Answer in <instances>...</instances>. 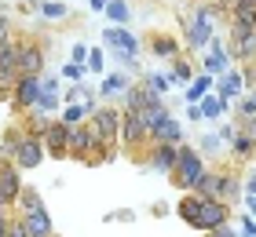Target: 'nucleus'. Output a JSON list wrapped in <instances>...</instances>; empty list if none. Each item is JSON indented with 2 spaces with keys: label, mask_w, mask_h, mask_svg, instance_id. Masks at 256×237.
<instances>
[{
  "label": "nucleus",
  "mask_w": 256,
  "mask_h": 237,
  "mask_svg": "<svg viewBox=\"0 0 256 237\" xmlns=\"http://www.w3.org/2000/svg\"><path fill=\"white\" fill-rule=\"evenodd\" d=\"M180 219L187 223V227L194 230H216V227H224V223H230V205H224V201H208V197H198V194H187L180 201Z\"/></svg>",
  "instance_id": "1"
},
{
  "label": "nucleus",
  "mask_w": 256,
  "mask_h": 237,
  "mask_svg": "<svg viewBox=\"0 0 256 237\" xmlns=\"http://www.w3.org/2000/svg\"><path fill=\"white\" fill-rule=\"evenodd\" d=\"M205 153L202 150H194V146H180V157H176V168H172V186L183 190V194H194V186L202 183V175H205Z\"/></svg>",
  "instance_id": "2"
},
{
  "label": "nucleus",
  "mask_w": 256,
  "mask_h": 237,
  "mask_svg": "<svg viewBox=\"0 0 256 237\" xmlns=\"http://www.w3.org/2000/svg\"><path fill=\"white\" fill-rule=\"evenodd\" d=\"M70 157H80L84 164H102L114 157V150L102 146L88 124H74L70 128Z\"/></svg>",
  "instance_id": "3"
},
{
  "label": "nucleus",
  "mask_w": 256,
  "mask_h": 237,
  "mask_svg": "<svg viewBox=\"0 0 256 237\" xmlns=\"http://www.w3.org/2000/svg\"><path fill=\"white\" fill-rule=\"evenodd\" d=\"M216 37V7L212 4H194V15L187 22V44L194 51L208 47V40Z\"/></svg>",
  "instance_id": "4"
},
{
  "label": "nucleus",
  "mask_w": 256,
  "mask_h": 237,
  "mask_svg": "<svg viewBox=\"0 0 256 237\" xmlns=\"http://www.w3.org/2000/svg\"><path fill=\"white\" fill-rule=\"evenodd\" d=\"M92 117V132H96V139L102 142V146H114L121 135V110L118 106H96V110L88 113Z\"/></svg>",
  "instance_id": "5"
},
{
  "label": "nucleus",
  "mask_w": 256,
  "mask_h": 237,
  "mask_svg": "<svg viewBox=\"0 0 256 237\" xmlns=\"http://www.w3.org/2000/svg\"><path fill=\"white\" fill-rule=\"evenodd\" d=\"M102 40H106V47L121 58L124 66L136 62V55H139V37H132L124 26H106V29H102Z\"/></svg>",
  "instance_id": "6"
},
{
  "label": "nucleus",
  "mask_w": 256,
  "mask_h": 237,
  "mask_svg": "<svg viewBox=\"0 0 256 237\" xmlns=\"http://www.w3.org/2000/svg\"><path fill=\"white\" fill-rule=\"evenodd\" d=\"M224 44H227V55L230 58H238V62H252V55H256V29L230 22V37H224Z\"/></svg>",
  "instance_id": "7"
},
{
  "label": "nucleus",
  "mask_w": 256,
  "mask_h": 237,
  "mask_svg": "<svg viewBox=\"0 0 256 237\" xmlns=\"http://www.w3.org/2000/svg\"><path fill=\"white\" fill-rule=\"evenodd\" d=\"M8 161L15 164L18 172H30V168H37V164L44 161V142H40L37 135L22 132V139H18V146H15V153H11Z\"/></svg>",
  "instance_id": "8"
},
{
  "label": "nucleus",
  "mask_w": 256,
  "mask_h": 237,
  "mask_svg": "<svg viewBox=\"0 0 256 237\" xmlns=\"http://www.w3.org/2000/svg\"><path fill=\"white\" fill-rule=\"evenodd\" d=\"M18 44L11 40L0 47V102L11 99V91H15V80H18Z\"/></svg>",
  "instance_id": "9"
},
{
  "label": "nucleus",
  "mask_w": 256,
  "mask_h": 237,
  "mask_svg": "<svg viewBox=\"0 0 256 237\" xmlns=\"http://www.w3.org/2000/svg\"><path fill=\"white\" fill-rule=\"evenodd\" d=\"M40 88H44V73H26L15 80V91H11V102L18 106V110H33L40 99Z\"/></svg>",
  "instance_id": "10"
},
{
  "label": "nucleus",
  "mask_w": 256,
  "mask_h": 237,
  "mask_svg": "<svg viewBox=\"0 0 256 237\" xmlns=\"http://www.w3.org/2000/svg\"><path fill=\"white\" fill-rule=\"evenodd\" d=\"M230 69V55H227V44H224V37H212L208 40V47H205V62H202V73L205 77H224Z\"/></svg>",
  "instance_id": "11"
},
{
  "label": "nucleus",
  "mask_w": 256,
  "mask_h": 237,
  "mask_svg": "<svg viewBox=\"0 0 256 237\" xmlns=\"http://www.w3.org/2000/svg\"><path fill=\"white\" fill-rule=\"evenodd\" d=\"M44 153L48 157H70V124L62 121H52L48 128H44Z\"/></svg>",
  "instance_id": "12"
},
{
  "label": "nucleus",
  "mask_w": 256,
  "mask_h": 237,
  "mask_svg": "<svg viewBox=\"0 0 256 237\" xmlns=\"http://www.w3.org/2000/svg\"><path fill=\"white\" fill-rule=\"evenodd\" d=\"M176 157H180V146H172V142H150V153H146V164L161 175H172L176 168Z\"/></svg>",
  "instance_id": "13"
},
{
  "label": "nucleus",
  "mask_w": 256,
  "mask_h": 237,
  "mask_svg": "<svg viewBox=\"0 0 256 237\" xmlns=\"http://www.w3.org/2000/svg\"><path fill=\"white\" fill-rule=\"evenodd\" d=\"M118 139L124 142L128 150H136L139 142H146V139H150V135H146V124L139 121V113H136V110H121V135H118Z\"/></svg>",
  "instance_id": "14"
},
{
  "label": "nucleus",
  "mask_w": 256,
  "mask_h": 237,
  "mask_svg": "<svg viewBox=\"0 0 256 237\" xmlns=\"http://www.w3.org/2000/svg\"><path fill=\"white\" fill-rule=\"evenodd\" d=\"M18 190H22V179H18V168L11 161L0 164V208H11L18 201Z\"/></svg>",
  "instance_id": "15"
},
{
  "label": "nucleus",
  "mask_w": 256,
  "mask_h": 237,
  "mask_svg": "<svg viewBox=\"0 0 256 237\" xmlns=\"http://www.w3.org/2000/svg\"><path fill=\"white\" fill-rule=\"evenodd\" d=\"M18 77H26V73H40L44 69V47L37 40H22L18 44Z\"/></svg>",
  "instance_id": "16"
},
{
  "label": "nucleus",
  "mask_w": 256,
  "mask_h": 237,
  "mask_svg": "<svg viewBox=\"0 0 256 237\" xmlns=\"http://www.w3.org/2000/svg\"><path fill=\"white\" fill-rule=\"evenodd\" d=\"M212 91H216L224 102L242 99V91H246V84H242V69H238V66H230L224 77H216V80H212Z\"/></svg>",
  "instance_id": "17"
},
{
  "label": "nucleus",
  "mask_w": 256,
  "mask_h": 237,
  "mask_svg": "<svg viewBox=\"0 0 256 237\" xmlns=\"http://www.w3.org/2000/svg\"><path fill=\"white\" fill-rule=\"evenodd\" d=\"M150 142H172V146H183V124L172 121V117L165 113L154 128H150Z\"/></svg>",
  "instance_id": "18"
},
{
  "label": "nucleus",
  "mask_w": 256,
  "mask_h": 237,
  "mask_svg": "<svg viewBox=\"0 0 256 237\" xmlns=\"http://www.w3.org/2000/svg\"><path fill=\"white\" fill-rule=\"evenodd\" d=\"M22 227H26L30 237H52V219L48 212H26V216H18Z\"/></svg>",
  "instance_id": "19"
},
{
  "label": "nucleus",
  "mask_w": 256,
  "mask_h": 237,
  "mask_svg": "<svg viewBox=\"0 0 256 237\" xmlns=\"http://www.w3.org/2000/svg\"><path fill=\"white\" fill-rule=\"evenodd\" d=\"M150 51L158 58H168V62H176L180 58V40L168 37V33H158V37H150Z\"/></svg>",
  "instance_id": "20"
},
{
  "label": "nucleus",
  "mask_w": 256,
  "mask_h": 237,
  "mask_svg": "<svg viewBox=\"0 0 256 237\" xmlns=\"http://www.w3.org/2000/svg\"><path fill=\"white\" fill-rule=\"evenodd\" d=\"M227 11H230V22L256 29V0H234V4H230Z\"/></svg>",
  "instance_id": "21"
},
{
  "label": "nucleus",
  "mask_w": 256,
  "mask_h": 237,
  "mask_svg": "<svg viewBox=\"0 0 256 237\" xmlns=\"http://www.w3.org/2000/svg\"><path fill=\"white\" fill-rule=\"evenodd\" d=\"M227 106H230V102H224L216 91H208L205 99L198 102V110H202V117H205V121H220V117L227 113Z\"/></svg>",
  "instance_id": "22"
},
{
  "label": "nucleus",
  "mask_w": 256,
  "mask_h": 237,
  "mask_svg": "<svg viewBox=\"0 0 256 237\" xmlns=\"http://www.w3.org/2000/svg\"><path fill=\"white\" fill-rule=\"evenodd\" d=\"M212 91V77H205V73H198L190 84H187V106H198L205 99V95Z\"/></svg>",
  "instance_id": "23"
},
{
  "label": "nucleus",
  "mask_w": 256,
  "mask_h": 237,
  "mask_svg": "<svg viewBox=\"0 0 256 237\" xmlns=\"http://www.w3.org/2000/svg\"><path fill=\"white\" fill-rule=\"evenodd\" d=\"M15 205H18L22 216H26V212H44V201H40V194H37L33 186H22V190H18V201H15Z\"/></svg>",
  "instance_id": "24"
},
{
  "label": "nucleus",
  "mask_w": 256,
  "mask_h": 237,
  "mask_svg": "<svg viewBox=\"0 0 256 237\" xmlns=\"http://www.w3.org/2000/svg\"><path fill=\"white\" fill-rule=\"evenodd\" d=\"M106 18L114 22V26H128V18H132V7L124 4V0H106Z\"/></svg>",
  "instance_id": "25"
},
{
  "label": "nucleus",
  "mask_w": 256,
  "mask_h": 237,
  "mask_svg": "<svg viewBox=\"0 0 256 237\" xmlns=\"http://www.w3.org/2000/svg\"><path fill=\"white\" fill-rule=\"evenodd\" d=\"M230 146H234V157H242V161H249L252 153H256V142H252L246 132H238L234 139H230Z\"/></svg>",
  "instance_id": "26"
},
{
  "label": "nucleus",
  "mask_w": 256,
  "mask_h": 237,
  "mask_svg": "<svg viewBox=\"0 0 256 237\" xmlns=\"http://www.w3.org/2000/svg\"><path fill=\"white\" fill-rule=\"evenodd\" d=\"M118 91H128V77H124V73H110V77H102L99 95H118Z\"/></svg>",
  "instance_id": "27"
},
{
  "label": "nucleus",
  "mask_w": 256,
  "mask_h": 237,
  "mask_svg": "<svg viewBox=\"0 0 256 237\" xmlns=\"http://www.w3.org/2000/svg\"><path fill=\"white\" fill-rule=\"evenodd\" d=\"M238 121H242V124L256 121V91H252V95H242V99H238Z\"/></svg>",
  "instance_id": "28"
},
{
  "label": "nucleus",
  "mask_w": 256,
  "mask_h": 237,
  "mask_svg": "<svg viewBox=\"0 0 256 237\" xmlns=\"http://www.w3.org/2000/svg\"><path fill=\"white\" fill-rule=\"evenodd\" d=\"M146 88L154 91V95H165V91L172 88V77H168V73H150V77H146Z\"/></svg>",
  "instance_id": "29"
},
{
  "label": "nucleus",
  "mask_w": 256,
  "mask_h": 237,
  "mask_svg": "<svg viewBox=\"0 0 256 237\" xmlns=\"http://www.w3.org/2000/svg\"><path fill=\"white\" fill-rule=\"evenodd\" d=\"M84 69H92V73H102L106 69V55L99 51V47H88V58H84Z\"/></svg>",
  "instance_id": "30"
},
{
  "label": "nucleus",
  "mask_w": 256,
  "mask_h": 237,
  "mask_svg": "<svg viewBox=\"0 0 256 237\" xmlns=\"http://www.w3.org/2000/svg\"><path fill=\"white\" fill-rule=\"evenodd\" d=\"M172 80H194V69H190V62L187 58H176L172 62V73H168Z\"/></svg>",
  "instance_id": "31"
},
{
  "label": "nucleus",
  "mask_w": 256,
  "mask_h": 237,
  "mask_svg": "<svg viewBox=\"0 0 256 237\" xmlns=\"http://www.w3.org/2000/svg\"><path fill=\"white\" fill-rule=\"evenodd\" d=\"M40 15H44V18H66V4H59V0H44V4H40Z\"/></svg>",
  "instance_id": "32"
},
{
  "label": "nucleus",
  "mask_w": 256,
  "mask_h": 237,
  "mask_svg": "<svg viewBox=\"0 0 256 237\" xmlns=\"http://www.w3.org/2000/svg\"><path fill=\"white\" fill-rule=\"evenodd\" d=\"M84 58H88V47H84V44H80V40H77L74 47H70V62H77V66H84Z\"/></svg>",
  "instance_id": "33"
},
{
  "label": "nucleus",
  "mask_w": 256,
  "mask_h": 237,
  "mask_svg": "<svg viewBox=\"0 0 256 237\" xmlns=\"http://www.w3.org/2000/svg\"><path fill=\"white\" fill-rule=\"evenodd\" d=\"M136 216H132V212H128V208H121V212H110V216H106V223H132Z\"/></svg>",
  "instance_id": "34"
},
{
  "label": "nucleus",
  "mask_w": 256,
  "mask_h": 237,
  "mask_svg": "<svg viewBox=\"0 0 256 237\" xmlns=\"http://www.w3.org/2000/svg\"><path fill=\"white\" fill-rule=\"evenodd\" d=\"M4 44H11V22L0 15V47H4Z\"/></svg>",
  "instance_id": "35"
},
{
  "label": "nucleus",
  "mask_w": 256,
  "mask_h": 237,
  "mask_svg": "<svg viewBox=\"0 0 256 237\" xmlns=\"http://www.w3.org/2000/svg\"><path fill=\"white\" fill-rule=\"evenodd\" d=\"M220 146H224L220 135H205V139H202V150H205V153H212V150H220Z\"/></svg>",
  "instance_id": "36"
},
{
  "label": "nucleus",
  "mask_w": 256,
  "mask_h": 237,
  "mask_svg": "<svg viewBox=\"0 0 256 237\" xmlns=\"http://www.w3.org/2000/svg\"><path fill=\"white\" fill-rule=\"evenodd\" d=\"M8 237H30L26 227H22V219H11V227H8Z\"/></svg>",
  "instance_id": "37"
},
{
  "label": "nucleus",
  "mask_w": 256,
  "mask_h": 237,
  "mask_svg": "<svg viewBox=\"0 0 256 237\" xmlns=\"http://www.w3.org/2000/svg\"><path fill=\"white\" fill-rule=\"evenodd\" d=\"M208 237H238V234H234V227H230V223H224V227L208 230Z\"/></svg>",
  "instance_id": "38"
},
{
  "label": "nucleus",
  "mask_w": 256,
  "mask_h": 237,
  "mask_svg": "<svg viewBox=\"0 0 256 237\" xmlns=\"http://www.w3.org/2000/svg\"><path fill=\"white\" fill-rule=\"evenodd\" d=\"M238 234H249V237H256V219L252 216H242V230Z\"/></svg>",
  "instance_id": "39"
},
{
  "label": "nucleus",
  "mask_w": 256,
  "mask_h": 237,
  "mask_svg": "<svg viewBox=\"0 0 256 237\" xmlns=\"http://www.w3.org/2000/svg\"><path fill=\"white\" fill-rule=\"evenodd\" d=\"M62 73H66L70 80H80V77H84V66H77V62H70V66L62 69Z\"/></svg>",
  "instance_id": "40"
},
{
  "label": "nucleus",
  "mask_w": 256,
  "mask_h": 237,
  "mask_svg": "<svg viewBox=\"0 0 256 237\" xmlns=\"http://www.w3.org/2000/svg\"><path fill=\"white\" fill-rule=\"evenodd\" d=\"M216 135H220V142H230L238 132H234V124H220V132H216Z\"/></svg>",
  "instance_id": "41"
},
{
  "label": "nucleus",
  "mask_w": 256,
  "mask_h": 237,
  "mask_svg": "<svg viewBox=\"0 0 256 237\" xmlns=\"http://www.w3.org/2000/svg\"><path fill=\"white\" fill-rule=\"evenodd\" d=\"M187 121L198 124V121H205V117H202V110H198V106H187Z\"/></svg>",
  "instance_id": "42"
},
{
  "label": "nucleus",
  "mask_w": 256,
  "mask_h": 237,
  "mask_svg": "<svg viewBox=\"0 0 256 237\" xmlns=\"http://www.w3.org/2000/svg\"><path fill=\"white\" fill-rule=\"evenodd\" d=\"M8 227H11V219L4 216V212H0V237H8Z\"/></svg>",
  "instance_id": "43"
},
{
  "label": "nucleus",
  "mask_w": 256,
  "mask_h": 237,
  "mask_svg": "<svg viewBox=\"0 0 256 237\" xmlns=\"http://www.w3.org/2000/svg\"><path fill=\"white\" fill-rule=\"evenodd\" d=\"M246 197H256V175L249 179V190H246Z\"/></svg>",
  "instance_id": "44"
},
{
  "label": "nucleus",
  "mask_w": 256,
  "mask_h": 237,
  "mask_svg": "<svg viewBox=\"0 0 256 237\" xmlns=\"http://www.w3.org/2000/svg\"><path fill=\"white\" fill-rule=\"evenodd\" d=\"M88 4H92V11H102V7H106V0H88Z\"/></svg>",
  "instance_id": "45"
},
{
  "label": "nucleus",
  "mask_w": 256,
  "mask_h": 237,
  "mask_svg": "<svg viewBox=\"0 0 256 237\" xmlns=\"http://www.w3.org/2000/svg\"><path fill=\"white\" fill-rule=\"evenodd\" d=\"M246 205H249V212H252V219H256V197H246Z\"/></svg>",
  "instance_id": "46"
},
{
  "label": "nucleus",
  "mask_w": 256,
  "mask_h": 237,
  "mask_svg": "<svg viewBox=\"0 0 256 237\" xmlns=\"http://www.w3.org/2000/svg\"><path fill=\"white\" fill-rule=\"evenodd\" d=\"M230 4H234V0H220V7H230Z\"/></svg>",
  "instance_id": "47"
},
{
  "label": "nucleus",
  "mask_w": 256,
  "mask_h": 237,
  "mask_svg": "<svg viewBox=\"0 0 256 237\" xmlns=\"http://www.w3.org/2000/svg\"><path fill=\"white\" fill-rule=\"evenodd\" d=\"M249 66H252V69H256V55H252V62H249Z\"/></svg>",
  "instance_id": "48"
},
{
  "label": "nucleus",
  "mask_w": 256,
  "mask_h": 237,
  "mask_svg": "<svg viewBox=\"0 0 256 237\" xmlns=\"http://www.w3.org/2000/svg\"><path fill=\"white\" fill-rule=\"evenodd\" d=\"M238 237H249V234H238Z\"/></svg>",
  "instance_id": "49"
},
{
  "label": "nucleus",
  "mask_w": 256,
  "mask_h": 237,
  "mask_svg": "<svg viewBox=\"0 0 256 237\" xmlns=\"http://www.w3.org/2000/svg\"><path fill=\"white\" fill-rule=\"evenodd\" d=\"M252 91H256V88H252Z\"/></svg>",
  "instance_id": "50"
}]
</instances>
